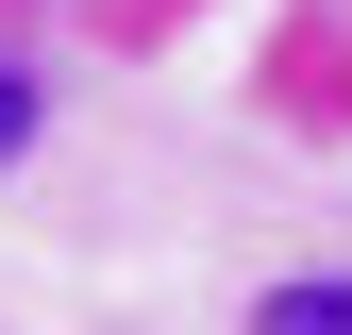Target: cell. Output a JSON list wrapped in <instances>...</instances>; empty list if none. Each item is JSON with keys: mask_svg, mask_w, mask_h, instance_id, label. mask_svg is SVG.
Listing matches in <instances>:
<instances>
[{"mask_svg": "<svg viewBox=\"0 0 352 335\" xmlns=\"http://www.w3.org/2000/svg\"><path fill=\"white\" fill-rule=\"evenodd\" d=\"M34 151V67H0V168Z\"/></svg>", "mask_w": 352, "mask_h": 335, "instance_id": "7a4b0ae2", "label": "cell"}, {"mask_svg": "<svg viewBox=\"0 0 352 335\" xmlns=\"http://www.w3.org/2000/svg\"><path fill=\"white\" fill-rule=\"evenodd\" d=\"M269 335H352V285H269Z\"/></svg>", "mask_w": 352, "mask_h": 335, "instance_id": "6da1fadb", "label": "cell"}]
</instances>
